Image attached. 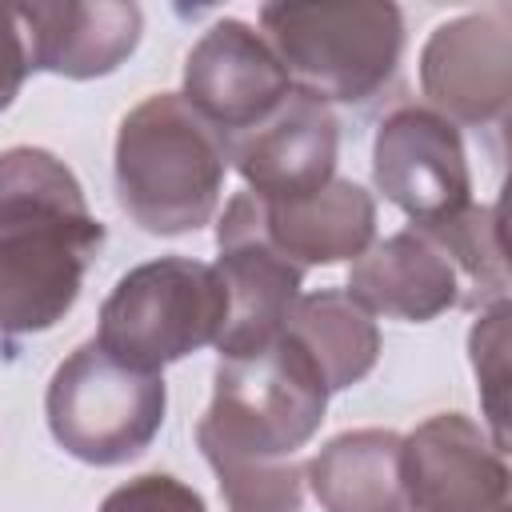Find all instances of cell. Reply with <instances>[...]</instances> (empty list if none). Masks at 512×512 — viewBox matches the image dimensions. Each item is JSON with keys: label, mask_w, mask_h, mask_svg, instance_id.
I'll list each match as a JSON object with an SVG mask.
<instances>
[{"label": "cell", "mask_w": 512, "mask_h": 512, "mask_svg": "<svg viewBox=\"0 0 512 512\" xmlns=\"http://www.w3.org/2000/svg\"><path fill=\"white\" fill-rule=\"evenodd\" d=\"M216 272L228 288V320L216 340L224 356H248L272 344L300 296L304 268L284 260L260 232L252 192H236L216 224Z\"/></svg>", "instance_id": "ba28073f"}, {"label": "cell", "mask_w": 512, "mask_h": 512, "mask_svg": "<svg viewBox=\"0 0 512 512\" xmlns=\"http://www.w3.org/2000/svg\"><path fill=\"white\" fill-rule=\"evenodd\" d=\"M260 36L284 64L292 88L324 104L372 100L404 56V16L388 0L264 4Z\"/></svg>", "instance_id": "3957f363"}, {"label": "cell", "mask_w": 512, "mask_h": 512, "mask_svg": "<svg viewBox=\"0 0 512 512\" xmlns=\"http://www.w3.org/2000/svg\"><path fill=\"white\" fill-rule=\"evenodd\" d=\"M404 436L392 428H356L332 436L308 460V488L324 512H408L404 472H400Z\"/></svg>", "instance_id": "2e32d148"}, {"label": "cell", "mask_w": 512, "mask_h": 512, "mask_svg": "<svg viewBox=\"0 0 512 512\" xmlns=\"http://www.w3.org/2000/svg\"><path fill=\"white\" fill-rule=\"evenodd\" d=\"M328 388L312 360L280 332L248 356H224L196 444L216 472L228 512H300L296 452L320 432Z\"/></svg>", "instance_id": "6da1fadb"}, {"label": "cell", "mask_w": 512, "mask_h": 512, "mask_svg": "<svg viewBox=\"0 0 512 512\" xmlns=\"http://www.w3.org/2000/svg\"><path fill=\"white\" fill-rule=\"evenodd\" d=\"M500 512H508V508H500Z\"/></svg>", "instance_id": "603a6c76"}, {"label": "cell", "mask_w": 512, "mask_h": 512, "mask_svg": "<svg viewBox=\"0 0 512 512\" xmlns=\"http://www.w3.org/2000/svg\"><path fill=\"white\" fill-rule=\"evenodd\" d=\"M112 176L132 224L152 236H184L212 224L228 152L180 92H156L120 120Z\"/></svg>", "instance_id": "7a4b0ae2"}, {"label": "cell", "mask_w": 512, "mask_h": 512, "mask_svg": "<svg viewBox=\"0 0 512 512\" xmlns=\"http://www.w3.org/2000/svg\"><path fill=\"white\" fill-rule=\"evenodd\" d=\"M164 408V376L120 364L96 340L80 344L52 372L44 392L52 440L96 468H116L148 452L164 424Z\"/></svg>", "instance_id": "5b68a950"}, {"label": "cell", "mask_w": 512, "mask_h": 512, "mask_svg": "<svg viewBox=\"0 0 512 512\" xmlns=\"http://www.w3.org/2000/svg\"><path fill=\"white\" fill-rule=\"evenodd\" d=\"M444 252L452 256L460 284H464V308H488L508 300V264H504V224L500 204H468L452 216L424 220Z\"/></svg>", "instance_id": "d6986e66"}, {"label": "cell", "mask_w": 512, "mask_h": 512, "mask_svg": "<svg viewBox=\"0 0 512 512\" xmlns=\"http://www.w3.org/2000/svg\"><path fill=\"white\" fill-rule=\"evenodd\" d=\"M28 72H32L28 40H24V24L16 16V4H0V112L20 96V84Z\"/></svg>", "instance_id": "7402d4cb"}, {"label": "cell", "mask_w": 512, "mask_h": 512, "mask_svg": "<svg viewBox=\"0 0 512 512\" xmlns=\"http://www.w3.org/2000/svg\"><path fill=\"white\" fill-rule=\"evenodd\" d=\"M36 72L96 80L116 72L140 44L144 12L128 0H32L16 4Z\"/></svg>", "instance_id": "5bb4252c"}, {"label": "cell", "mask_w": 512, "mask_h": 512, "mask_svg": "<svg viewBox=\"0 0 512 512\" xmlns=\"http://www.w3.org/2000/svg\"><path fill=\"white\" fill-rule=\"evenodd\" d=\"M228 288L212 264L160 256L128 268L100 304L96 344L128 368L160 372L220 340Z\"/></svg>", "instance_id": "277c9868"}, {"label": "cell", "mask_w": 512, "mask_h": 512, "mask_svg": "<svg viewBox=\"0 0 512 512\" xmlns=\"http://www.w3.org/2000/svg\"><path fill=\"white\" fill-rule=\"evenodd\" d=\"M420 88L448 124L492 128L512 104V12L492 4L456 16L420 48Z\"/></svg>", "instance_id": "8992f818"}, {"label": "cell", "mask_w": 512, "mask_h": 512, "mask_svg": "<svg viewBox=\"0 0 512 512\" xmlns=\"http://www.w3.org/2000/svg\"><path fill=\"white\" fill-rule=\"evenodd\" d=\"M264 240L296 268L356 260L376 240V200L356 180H332L312 196L264 200L256 196Z\"/></svg>", "instance_id": "9a60e30c"}, {"label": "cell", "mask_w": 512, "mask_h": 512, "mask_svg": "<svg viewBox=\"0 0 512 512\" xmlns=\"http://www.w3.org/2000/svg\"><path fill=\"white\" fill-rule=\"evenodd\" d=\"M280 332L312 360L328 396L360 384L380 360V328L372 312L340 288L296 296Z\"/></svg>", "instance_id": "e0dca14e"}, {"label": "cell", "mask_w": 512, "mask_h": 512, "mask_svg": "<svg viewBox=\"0 0 512 512\" xmlns=\"http://www.w3.org/2000/svg\"><path fill=\"white\" fill-rule=\"evenodd\" d=\"M468 352L472 368L480 380V400L484 416L492 424V444L508 452V428H504V388H508V300L488 304L480 320L468 332Z\"/></svg>", "instance_id": "ffe728a7"}, {"label": "cell", "mask_w": 512, "mask_h": 512, "mask_svg": "<svg viewBox=\"0 0 512 512\" xmlns=\"http://www.w3.org/2000/svg\"><path fill=\"white\" fill-rule=\"evenodd\" d=\"M348 296L408 324H428L464 304V284L428 224H408L384 240H372L348 272Z\"/></svg>", "instance_id": "4fadbf2b"}, {"label": "cell", "mask_w": 512, "mask_h": 512, "mask_svg": "<svg viewBox=\"0 0 512 512\" xmlns=\"http://www.w3.org/2000/svg\"><path fill=\"white\" fill-rule=\"evenodd\" d=\"M224 152L248 192L264 200H296L336 180L340 124L324 100L292 88L260 124L232 136Z\"/></svg>", "instance_id": "7c38bea8"}, {"label": "cell", "mask_w": 512, "mask_h": 512, "mask_svg": "<svg viewBox=\"0 0 512 512\" xmlns=\"http://www.w3.org/2000/svg\"><path fill=\"white\" fill-rule=\"evenodd\" d=\"M100 512H208V508L192 484H184L168 472H148V476H136V480L112 488L104 496Z\"/></svg>", "instance_id": "44dd1931"}, {"label": "cell", "mask_w": 512, "mask_h": 512, "mask_svg": "<svg viewBox=\"0 0 512 512\" xmlns=\"http://www.w3.org/2000/svg\"><path fill=\"white\" fill-rule=\"evenodd\" d=\"M292 80L268 40L244 20H216L184 60V100L200 112L220 140L260 124L284 96Z\"/></svg>", "instance_id": "8fae6325"}, {"label": "cell", "mask_w": 512, "mask_h": 512, "mask_svg": "<svg viewBox=\"0 0 512 512\" xmlns=\"http://www.w3.org/2000/svg\"><path fill=\"white\" fill-rule=\"evenodd\" d=\"M16 224H52V228L96 224L76 172L48 148L20 144L0 152V232Z\"/></svg>", "instance_id": "ac0fdd59"}, {"label": "cell", "mask_w": 512, "mask_h": 512, "mask_svg": "<svg viewBox=\"0 0 512 512\" xmlns=\"http://www.w3.org/2000/svg\"><path fill=\"white\" fill-rule=\"evenodd\" d=\"M372 180L412 224L452 216L472 204V172L460 128L420 104L392 108L372 140Z\"/></svg>", "instance_id": "52a82bcc"}, {"label": "cell", "mask_w": 512, "mask_h": 512, "mask_svg": "<svg viewBox=\"0 0 512 512\" xmlns=\"http://www.w3.org/2000/svg\"><path fill=\"white\" fill-rule=\"evenodd\" d=\"M408 512H500L508 508V460L492 436L460 416H428L400 444Z\"/></svg>", "instance_id": "30bf717a"}, {"label": "cell", "mask_w": 512, "mask_h": 512, "mask_svg": "<svg viewBox=\"0 0 512 512\" xmlns=\"http://www.w3.org/2000/svg\"><path fill=\"white\" fill-rule=\"evenodd\" d=\"M104 248V224H16L0 232V336L56 328L80 300L84 272Z\"/></svg>", "instance_id": "9c48e42d"}]
</instances>
